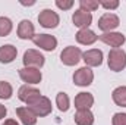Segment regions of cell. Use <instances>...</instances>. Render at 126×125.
I'll list each match as a JSON object with an SVG mask.
<instances>
[{
	"label": "cell",
	"instance_id": "cell-16",
	"mask_svg": "<svg viewBox=\"0 0 126 125\" xmlns=\"http://www.w3.org/2000/svg\"><path fill=\"white\" fill-rule=\"evenodd\" d=\"M97 38H98V35H95V32L91 31V30H88V28L79 30L78 34H76V40H78V43L85 44V46H90V44L95 43Z\"/></svg>",
	"mask_w": 126,
	"mask_h": 125
},
{
	"label": "cell",
	"instance_id": "cell-2",
	"mask_svg": "<svg viewBox=\"0 0 126 125\" xmlns=\"http://www.w3.org/2000/svg\"><path fill=\"white\" fill-rule=\"evenodd\" d=\"M59 21H60L59 15L56 12H53L51 9H44L38 15V22L44 28H56L59 25Z\"/></svg>",
	"mask_w": 126,
	"mask_h": 125
},
{
	"label": "cell",
	"instance_id": "cell-8",
	"mask_svg": "<svg viewBox=\"0 0 126 125\" xmlns=\"http://www.w3.org/2000/svg\"><path fill=\"white\" fill-rule=\"evenodd\" d=\"M18 97H19V100L25 102V103L30 106V104H32L35 100H38V99L41 97V93H40L37 88H34V87L22 85V87L19 88V91H18Z\"/></svg>",
	"mask_w": 126,
	"mask_h": 125
},
{
	"label": "cell",
	"instance_id": "cell-21",
	"mask_svg": "<svg viewBox=\"0 0 126 125\" xmlns=\"http://www.w3.org/2000/svg\"><path fill=\"white\" fill-rule=\"evenodd\" d=\"M56 103H57L59 110L66 112V110L69 109V97H67V94L60 91V93L57 94V97H56Z\"/></svg>",
	"mask_w": 126,
	"mask_h": 125
},
{
	"label": "cell",
	"instance_id": "cell-9",
	"mask_svg": "<svg viewBox=\"0 0 126 125\" xmlns=\"http://www.w3.org/2000/svg\"><path fill=\"white\" fill-rule=\"evenodd\" d=\"M98 38L103 43H106V44H109V46H111L114 49H119L126 40L122 32H104V34L98 35Z\"/></svg>",
	"mask_w": 126,
	"mask_h": 125
},
{
	"label": "cell",
	"instance_id": "cell-25",
	"mask_svg": "<svg viewBox=\"0 0 126 125\" xmlns=\"http://www.w3.org/2000/svg\"><path fill=\"white\" fill-rule=\"evenodd\" d=\"M113 125H126V113H116L113 116Z\"/></svg>",
	"mask_w": 126,
	"mask_h": 125
},
{
	"label": "cell",
	"instance_id": "cell-24",
	"mask_svg": "<svg viewBox=\"0 0 126 125\" xmlns=\"http://www.w3.org/2000/svg\"><path fill=\"white\" fill-rule=\"evenodd\" d=\"M79 4H81V9H84V10H87V12L95 10V9H98V6H100V3H98V1H94V0H81Z\"/></svg>",
	"mask_w": 126,
	"mask_h": 125
},
{
	"label": "cell",
	"instance_id": "cell-14",
	"mask_svg": "<svg viewBox=\"0 0 126 125\" xmlns=\"http://www.w3.org/2000/svg\"><path fill=\"white\" fill-rule=\"evenodd\" d=\"M94 103V97L91 93H79L75 97V107L78 110L82 109H90Z\"/></svg>",
	"mask_w": 126,
	"mask_h": 125
},
{
	"label": "cell",
	"instance_id": "cell-23",
	"mask_svg": "<svg viewBox=\"0 0 126 125\" xmlns=\"http://www.w3.org/2000/svg\"><path fill=\"white\" fill-rule=\"evenodd\" d=\"M12 85L6 81H0V99H10Z\"/></svg>",
	"mask_w": 126,
	"mask_h": 125
},
{
	"label": "cell",
	"instance_id": "cell-20",
	"mask_svg": "<svg viewBox=\"0 0 126 125\" xmlns=\"http://www.w3.org/2000/svg\"><path fill=\"white\" fill-rule=\"evenodd\" d=\"M111 96H113V100L117 106L126 107V87H117Z\"/></svg>",
	"mask_w": 126,
	"mask_h": 125
},
{
	"label": "cell",
	"instance_id": "cell-29",
	"mask_svg": "<svg viewBox=\"0 0 126 125\" xmlns=\"http://www.w3.org/2000/svg\"><path fill=\"white\" fill-rule=\"evenodd\" d=\"M1 125H19L15 119H7V121H4V124H1Z\"/></svg>",
	"mask_w": 126,
	"mask_h": 125
},
{
	"label": "cell",
	"instance_id": "cell-3",
	"mask_svg": "<svg viewBox=\"0 0 126 125\" xmlns=\"http://www.w3.org/2000/svg\"><path fill=\"white\" fill-rule=\"evenodd\" d=\"M81 56H82V53H81V50L78 47L69 46L60 53V61L67 66H73V65H76L81 61Z\"/></svg>",
	"mask_w": 126,
	"mask_h": 125
},
{
	"label": "cell",
	"instance_id": "cell-18",
	"mask_svg": "<svg viewBox=\"0 0 126 125\" xmlns=\"http://www.w3.org/2000/svg\"><path fill=\"white\" fill-rule=\"evenodd\" d=\"M18 37L22 40H28L34 37V25L31 24V21H21L19 27H18Z\"/></svg>",
	"mask_w": 126,
	"mask_h": 125
},
{
	"label": "cell",
	"instance_id": "cell-28",
	"mask_svg": "<svg viewBox=\"0 0 126 125\" xmlns=\"http://www.w3.org/2000/svg\"><path fill=\"white\" fill-rule=\"evenodd\" d=\"M6 113H7V109H6L3 104H0V119H1V118H4V116H6Z\"/></svg>",
	"mask_w": 126,
	"mask_h": 125
},
{
	"label": "cell",
	"instance_id": "cell-15",
	"mask_svg": "<svg viewBox=\"0 0 126 125\" xmlns=\"http://www.w3.org/2000/svg\"><path fill=\"white\" fill-rule=\"evenodd\" d=\"M18 55L16 47H13L12 44H4L0 47V62L1 63H10Z\"/></svg>",
	"mask_w": 126,
	"mask_h": 125
},
{
	"label": "cell",
	"instance_id": "cell-19",
	"mask_svg": "<svg viewBox=\"0 0 126 125\" xmlns=\"http://www.w3.org/2000/svg\"><path fill=\"white\" fill-rule=\"evenodd\" d=\"M75 122L78 125H93L94 124V115L90 112V109H82L75 113Z\"/></svg>",
	"mask_w": 126,
	"mask_h": 125
},
{
	"label": "cell",
	"instance_id": "cell-22",
	"mask_svg": "<svg viewBox=\"0 0 126 125\" xmlns=\"http://www.w3.org/2000/svg\"><path fill=\"white\" fill-rule=\"evenodd\" d=\"M10 31H12V21H10L9 18L1 16V18H0V37L9 35Z\"/></svg>",
	"mask_w": 126,
	"mask_h": 125
},
{
	"label": "cell",
	"instance_id": "cell-10",
	"mask_svg": "<svg viewBox=\"0 0 126 125\" xmlns=\"http://www.w3.org/2000/svg\"><path fill=\"white\" fill-rule=\"evenodd\" d=\"M116 27H119V18L114 13H104L100 19H98V28L101 31H111Z\"/></svg>",
	"mask_w": 126,
	"mask_h": 125
},
{
	"label": "cell",
	"instance_id": "cell-5",
	"mask_svg": "<svg viewBox=\"0 0 126 125\" xmlns=\"http://www.w3.org/2000/svg\"><path fill=\"white\" fill-rule=\"evenodd\" d=\"M30 109L34 112L35 116H47L51 112V103L47 97L41 96L38 100H35L32 104H30Z\"/></svg>",
	"mask_w": 126,
	"mask_h": 125
},
{
	"label": "cell",
	"instance_id": "cell-27",
	"mask_svg": "<svg viewBox=\"0 0 126 125\" xmlns=\"http://www.w3.org/2000/svg\"><path fill=\"white\" fill-rule=\"evenodd\" d=\"M100 4H101L104 9H116V7L119 6V1H116V0H114V1H101Z\"/></svg>",
	"mask_w": 126,
	"mask_h": 125
},
{
	"label": "cell",
	"instance_id": "cell-1",
	"mask_svg": "<svg viewBox=\"0 0 126 125\" xmlns=\"http://www.w3.org/2000/svg\"><path fill=\"white\" fill-rule=\"evenodd\" d=\"M126 66V53L122 49H113L109 53V68L114 72L125 69Z\"/></svg>",
	"mask_w": 126,
	"mask_h": 125
},
{
	"label": "cell",
	"instance_id": "cell-7",
	"mask_svg": "<svg viewBox=\"0 0 126 125\" xmlns=\"http://www.w3.org/2000/svg\"><path fill=\"white\" fill-rule=\"evenodd\" d=\"M32 41L35 46L47 50V52H51L56 49L57 46V40L53 37V35H48V34H38V35H34L32 37Z\"/></svg>",
	"mask_w": 126,
	"mask_h": 125
},
{
	"label": "cell",
	"instance_id": "cell-17",
	"mask_svg": "<svg viewBox=\"0 0 126 125\" xmlns=\"http://www.w3.org/2000/svg\"><path fill=\"white\" fill-rule=\"evenodd\" d=\"M16 113L24 125H35V122H37V116L34 115V112L30 107H18Z\"/></svg>",
	"mask_w": 126,
	"mask_h": 125
},
{
	"label": "cell",
	"instance_id": "cell-12",
	"mask_svg": "<svg viewBox=\"0 0 126 125\" xmlns=\"http://www.w3.org/2000/svg\"><path fill=\"white\" fill-rule=\"evenodd\" d=\"M72 21H73V24L76 27H79V28L84 30V28H87L93 22V15H91V12H87L84 9H79V10H76L73 13Z\"/></svg>",
	"mask_w": 126,
	"mask_h": 125
},
{
	"label": "cell",
	"instance_id": "cell-6",
	"mask_svg": "<svg viewBox=\"0 0 126 125\" xmlns=\"http://www.w3.org/2000/svg\"><path fill=\"white\" fill-rule=\"evenodd\" d=\"M24 65H25V68H41L43 65H44V56L40 53V52H37V50H27L25 52V55H24Z\"/></svg>",
	"mask_w": 126,
	"mask_h": 125
},
{
	"label": "cell",
	"instance_id": "cell-4",
	"mask_svg": "<svg viewBox=\"0 0 126 125\" xmlns=\"http://www.w3.org/2000/svg\"><path fill=\"white\" fill-rule=\"evenodd\" d=\"M94 80V74L90 68L84 66V68H79L75 74H73V83L75 85H79V87H87L93 83Z\"/></svg>",
	"mask_w": 126,
	"mask_h": 125
},
{
	"label": "cell",
	"instance_id": "cell-13",
	"mask_svg": "<svg viewBox=\"0 0 126 125\" xmlns=\"http://www.w3.org/2000/svg\"><path fill=\"white\" fill-rule=\"evenodd\" d=\"M82 58H84V62L88 66H100L103 63V52L98 49H93V50L85 52L82 55Z\"/></svg>",
	"mask_w": 126,
	"mask_h": 125
},
{
	"label": "cell",
	"instance_id": "cell-26",
	"mask_svg": "<svg viewBox=\"0 0 126 125\" xmlns=\"http://www.w3.org/2000/svg\"><path fill=\"white\" fill-rule=\"evenodd\" d=\"M56 6H57L59 9L67 10V9H70V7L73 6V1H72V0H57V1H56Z\"/></svg>",
	"mask_w": 126,
	"mask_h": 125
},
{
	"label": "cell",
	"instance_id": "cell-11",
	"mask_svg": "<svg viewBox=\"0 0 126 125\" xmlns=\"http://www.w3.org/2000/svg\"><path fill=\"white\" fill-rule=\"evenodd\" d=\"M19 77L28 84H38L41 81V71L37 68H22L19 69Z\"/></svg>",
	"mask_w": 126,
	"mask_h": 125
}]
</instances>
